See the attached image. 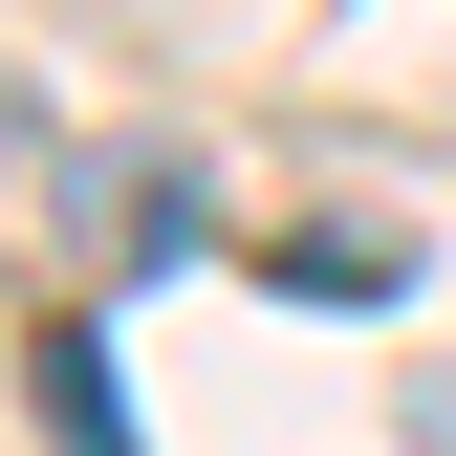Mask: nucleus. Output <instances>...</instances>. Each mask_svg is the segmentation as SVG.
I'll list each match as a JSON object with an SVG mask.
<instances>
[{"instance_id":"f257e3e1","label":"nucleus","mask_w":456,"mask_h":456,"mask_svg":"<svg viewBox=\"0 0 456 456\" xmlns=\"http://www.w3.org/2000/svg\"><path fill=\"white\" fill-rule=\"evenodd\" d=\"M44 435H66V456H131V391H109V348H87V326H44Z\"/></svg>"},{"instance_id":"f03ea898","label":"nucleus","mask_w":456,"mask_h":456,"mask_svg":"<svg viewBox=\"0 0 456 456\" xmlns=\"http://www.w3.org/2000/svg\"><path fill=\"white\" fill-rule=\"evenodd\" d=\"M391 282H413L391 217H370V240H348V217H326V240H282V305H391Z\"/></svg>"}]
</instances>
